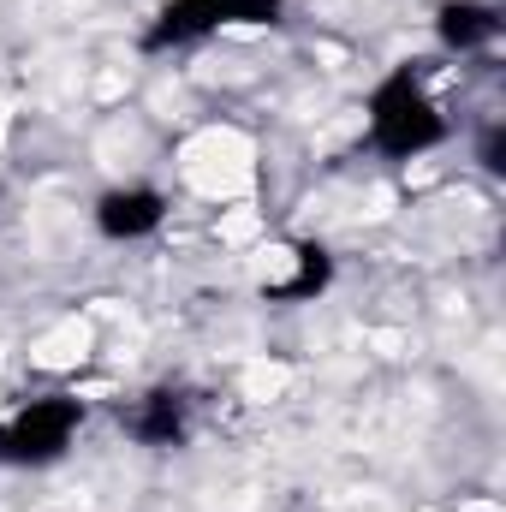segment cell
<instances>
[{
	"mask_svg": "<svg viewBox=\"0 0 506 512\" xmlns=\"http://www.w3.org/2000/svg\"><path fill=\"white\" fill-rule=\"evenodd\" d=\"M78 429H84V399L42 393L18 417L0 423V465H54V459H66Z\"/></svg>",
	"mask_w": 506,
	"mask_h": 512,
	"instance_id": "obj_3",
	"label": "cell"
},
{
	"mask_svg": "<svg viewBox=\"0 0 506 512\" xmlns=\"http://www.w3.org/2000/svg\"><path fill=\"white\" fill-rule=\"evenodd\" d=\"M161 221H167V197L155 185H114V191L96 197V233L114 239V245L149 239Z\"/></svg>",
	"mask_w": 506,
	"mask_h": 512,
	"instance_id": "obj_5",
	"label": "cell"
},
{
	"mask_svg": "<svg viewBox=\"0 0 506 512\" xmlns=\"http://www.w3.org/2000/svg\"><path fill=\"white\" fill-rule=\"evenodd\" d=\"M435 36H441L447 54H477L501 36V12L489 0H447L435 12Z\"/></svg>",
	"mask_w": 506,
	"mask_h": 512,
	"instance_id": "obj_6",
	"label": "cell"
},
{
	"mask_svg": "<svg viewBox=\"0 0 506 512\" xmlns=\"http://www.w3.org/2000/svg\"><path fill=\"white\" fill-rule=\"evenodd\" d=\"M364 114H370V143H376L381 155H393V161H411V155H423V149H435L447 137L441 108L423 96V78L411 66H393L381 78L376 90H370Z\"/></svg>",
	"mask_w": 506,
	"mask_h": 512,
	"instance_id": "obj_1",
	"label": "cell"
},
{
	"mask_svg": "<svg viewBox=\"0 0 506 512\" xmlns=\"http://www.w3.org/2000/svg\"><path fill=\"white\" fill-rule=\"evenodd\" d=\"M191 411H197V399L185 387H149L120 411V429L137 447H185L191 441Z\"/></svg>",
	"mask_w": 506,
	"mask_h": 512,
	"instance_id": "obj_4",
	"label": "cell"
},
{
	"mask_svg": "<svg viewBox=\"0 0 506 512\" xmlns=\"http://www.w3.org/2000/svg\"><path fill=\"white\" fill-rule=\"evenodd\" d=\"M298 274L292 280H280V286H268V298H286V304H304V298H316V292H328V280H334V256L322 251V245H298Z\"/></svg>",
	"mask_w": 506,
	"mask_h": 512,
	"instance_id": "obj_7",
	"label": "cell"
},
{
	"mask_svg": "<svg viewBox=\"0 0 506 512\" xmlns=\"http://www.w3.org/2000/svg\"><path fill=\"white\" fill-rule=\"evenodd\" d=\"M280 12H286V0H167L155 12V24L143 30V54L191 48L233 24H280Z\"/></svg>",
	"mask_w": 506,
	"mask_h": 512,
	"instance_id": "obj_2",
	"label": "cell"
}]
</instances>
